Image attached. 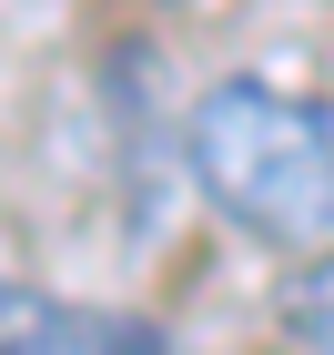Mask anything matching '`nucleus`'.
Segmentation results:
<instances>
[{
	"label": "nucleus",
	"mask_w": 334,
	"mask_h": 355,
	"mask_svg": "<svg viewBox=\"0 0 334 355\" xmlns=\"http://www.w3.org/2000/svg\"><path fill=\"white\" fill-rule=\"evenodd\" d=\"M183 163L233 234L284 254L334 244V102L284 82H213L183 122Z\"/></svg>",
	"instance_id": "nucleus-1"
},
{
	"label": "nucleus",
	"mask_w": 334,
	"mask_h": 355,
	"mask_svg": "<svg viewBox=\"0 0 334 355\" xmlns=\"http://www.w3.org/2000/svg\"><path fill=\"white\" fill-rule=\"evenodd\" d=\"M0 355H183V345L122 304H82V295L0 274Z\"/></svg>",
	"instance_id": "nucleus-2"
},
{
	"label": "nucleus",
	"mask_w": 334,
	"mask_h": 355,
	"mask_svg": "<svg viewBox=\"0 0 334 355\" xmlns=\"http://www.w3.org/2000/svg\"><path fill=\"white\" fill-rule=\"evenodd\" d=\"M274 325H284V345H294V355H334V244L304 254V264L284 274Z\"/></svg>",
	"instance_id": "nucleus-3"
}]
</instances>
